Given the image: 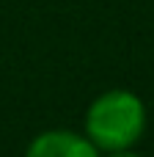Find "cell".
<instances>
[{"label": "cell", "mask_w": 154, "mask_h": 157, "mask_svg": "<svg viewBox=\"0 0 154 157\" xmlns=\"http://www.w3.org/2000/svg\"><path fill=\"white\" fill-rule=\"evenodd\" d=\"M146 127L143 102L130 91H107L96 97L85 116L88 141L96 149L118 152L130 149Z\"/></svg>", "instance_id": "6da1fadb"}, {"label": "cell", "mask_w": 154, "mask_h": 157, "mask_svg": "<svg viewBox=\"0 0 154 157\" xmlns=\"http://www.w3.org/2000/svg\"><path fill=\"white\" fill-rule=\"evenodd\" d=\"M25 157H99V155H96V146L83 135H74L66 130H50L30 141Z\"/></svg>", "instance_id": "7a4b0ae2"}, {"label": "cell", "mask_w": 154, "mask_h": 157, "mask_svg": "<svg viewBox=\"0 0 154 157\" xmlns=\"http://www.w3.org/2000/svg\"><path fill=\"white\" fill-rule=\"evenodd\" d=\"M110 157H138V155H132L127 149H118V152H110Z\"/></svg>", "instance_id": "3957f363"}]
</instances>
